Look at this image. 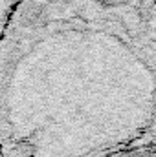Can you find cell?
I'll list each match as a JSON object with an SVG mask.
<instances>
[{
  "instance_id": "6da1fadb",
  "label": "cell",
  "mask_w": 156,
  "mask_h": 157,
  "mask_svg": "<svg viewBox=\"0 0 156 157\" xmlns=\"http://www.w3.org/2000/svg\"><path fill=\"white\" fill-rule=\"evenodd\" d=\"M154 0H20L0 40L4 157H92L154 121Z\"/></svg>"
},
{
  "instance_id": "7a4b0ae2",
  "label": "cell",
  "mask_w": 156,
  "mask_h": 157,
  "mask_svg": "<svg viewBox=\"0 0 156 157\" xmlns=\"http://www.w3.org/2000/svg\"><path fill=\"white\" fill-rule=\"evenodd\" d=\"M18 4H20V0H0V40L4 37L7 24H9L13 13L17 11Z\"/></svg>"
},
{
  "instance_id": "3957f363",
  "label": "cell",
  "mask_w": 156,
  "mask_h": 157,
  "mask_svg": "<svg viewBox=\"0 0 156 157\" xmlns=\"http://www.w3.org/2000/svg\"><path fill=\"white\" fill-rule=\"evenodd\" d=\"M0 157H4V154H2V144H0Z\"/></svg>"
}]
</instances>
